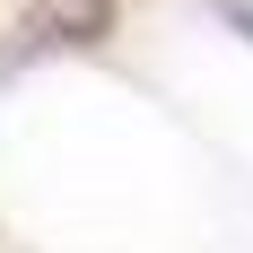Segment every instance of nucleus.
<instances>
[{
    "label": "nucleus",
    "instance_id": "f257e3e1",
    "mask_svg": "<svg viewBox=\"0 0 253 253\" xmlns=\"http://www.w3.org/2000/svg\"><path fill=\"white\" fill-rule=\"evenodd\" d=\"M35 35L44 44H105L114 35V0H44L35 9Z\"/></svg>",
    "mask_w": 253,
    "mask_h": 253
}]
</instances>
